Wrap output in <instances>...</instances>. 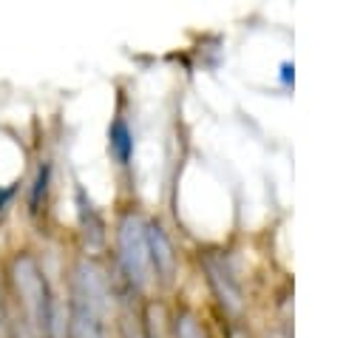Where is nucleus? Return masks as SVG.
I'll return each mask as SVG.
<instances>
[{
  "label": "nucleus",
  "mask_w": 363,
  "mask_h": 338,
  "mask_svg": "<svg viewBox=\"0 0 363 338\" xmlns=\"http://www.w3.org/2000/svg\"><path fill=\"white\" fill-rule=\"evenodd\" d=\"M105 304L108 287L102 273L94 264H79L74 273V298H71V338H105Z\"/></svg>",
  "instance_id": "obj_2"
},
{
  "label": "nucleus",
  "mask_w": 363,
  "mask_h": 338,
  "mask_svg": "<svg viewBox=\"0 0 363 338\" xmlns=\"http://www.w3.org/2000/svg\"><path fill=\"white\" fill-rule=\"evenodd\" d=\"M289 77H292V65H289V62H284V65H281V80H284V82H289Z\"/></svg>",
  "instance_id": "obj_9"
},
{
  "label": "nucleus",
  "mask_w": 363,
  "mask_h": 338,
  "mask_svg": "<svg viewBox=\"0 0 363 338\" xmlns=\"http://www.w3.org/2000/svg\"><path fill=\"white\" fill-rule=\"evenodd\" d=\"M77 207H79V222H82V233L91 244H99L102 241V219L96 216L91 199L85 196L82 187H77Z\"/></svg>",
  "instance_id": "obj_6"
},
{
  "label": "nucleus",
  "mask_w": 363,
  "mask_h": 338,
  "mask_svg": "<svg viewBox=\"0 0 363 338\" xmlns=\"http://www.w3.org/2000/svg\"><path fill=\"white\" fill-rule=\"evenodd\" d=\"M145 233H147V250H150V267H156V273L162 278H170L173 267H176V256H173V247L164 236V230L159 224H145Z\"/></svg>",
  "instance_id": "obj_5"
},
{
  "label": "nucleus",
  "mask_w": 363,
  "mask_h": 338,
  "mask_svg": "<svg viewBox=\"0 0 363 338\" xmlns=\"http://www.w3.org/2000/svg\"><path fill=\"white\" fill-rule=\"evenodd\" d=\"M108 145H111V153L125 165L133 153V136H130V128L125 125V119H113L111 131H108Z\"/></svg>",
  "instance_id": "obj_7"
},
{
  "label": "nucleus",
  "mask_w": 363,
  "mask_h": 338,
  "mask_svg": "<svg viewBox=\"0 0 363 338\" xmlns=\"http://www.w3.org/2000/svg\"><path fill=\"white\" fill-rule=\"evenodd\" d=\"M48 176H51V165H40L37 176H34V185H31V196H28V210L31 213H40L43 202H45V190H48Z\"/></svg>",
  "instance_id": "obj_8"
},
{
  "label": "nucleus",
  "mask_w": 363,
  "mask_h": 338,
  "mask_svg": "<svg viewBox=\"0 0 363 338\" xmlns=\"http://www.w3.org/2000/svg\"><path fill=\"white\" fill-rule=\"evenodd\" d=\"M11 287L20 301V310L28 321V327L37 335H51L54 332V304L48 293V281L37 264L34 256L20 253L11 261Z\"/></svg>",
  "instance_id": "obj_1"
},
{
  "label": "nucleus",
  "mask_w": 363,
  "mask_h": 338,
  "mask_svg": "<svg viewBox=\"0 0 363 338\" xmlns=\"http://www.w3.org/2000/svg\"><path fill=\"white\" fill-rule=\"evenodd\" d=\"M204 270L210 276V284L213 290L218 293L221 304L230 307V310H238L241 304V290H238V281L233 278V270L227 267V261L221 256H204Z\"/></svg>",
  "instance_id": "obj_4"
},
{
  "label": "nucleus",
  "mask_w": 363,
  "mask_h": 338,
  "mask_svg": "<svg viewBox=\"0 0 363 338\" xmlns=\"http://www.w3.org/2000/svg\"><path fill=\"white\" fill-rule=\"evenodd\" d=\"M119 264L133 287H145L150 278V250L145 222L139 216H125L119 222Z\"/></svg>",
  "instance_id": "obj_3"
}]
</instances>
